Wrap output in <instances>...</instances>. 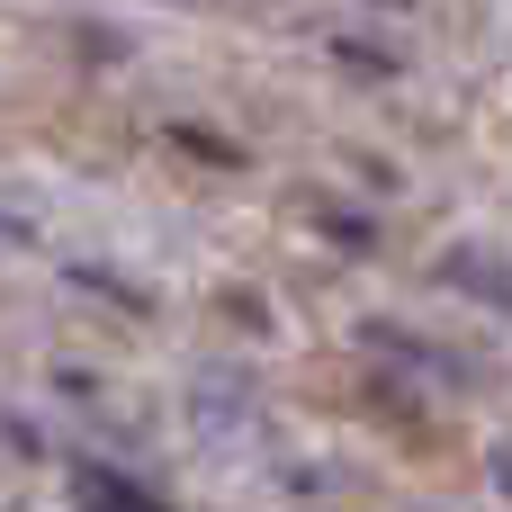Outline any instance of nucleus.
Returning a JSON list of instances; mask_svg holds the SVG:
<instances>
[{"mask_svg": "<svg viewBox=\"0 0 512 512\" xmlns=\"http://www.w3.org/2000/svg\"><path fill=\"white\" fill-rule=\"evenodd\" d=\"M72 504L81 512H171L162 495H144V486H126L108 468H72Z\"/></svg>", "mask_w": 512, "mask_h": 512, "instance_id": "1", "label": "nucleus"}, {"mask_svg": "<svg viewBox=\"0 0 512 512\" xmlns=\"http://www.w3.org/2000/svg\"><path fill=\"white\" fill-rule=\"evenodd\" d=\"M504 486H512V459H504Z\"/></svg>", "mask_w": 512, "mask_h": 512, "instance_id": "2", "label": "nucleus"}]
</instances>
